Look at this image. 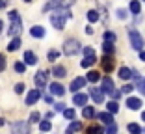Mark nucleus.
<instances>
[{
	"label": "nucleus",
	"mask_w": 145,
	"mask_h": 134,
	"mask_svg": "<svg viewBox=\"0 0 145 134\" xmlns=\"http://www.w3.org/2000/svg\"><path fill=\"white\" fill-rule=\"evenodd\" d=\"M88 99H89L88 93H74V97H72V104H76V106H82V108H84L86 104H88Z\"/></svg>",
	"instance_id": "9b49d317"
},
{
	"label": "nucleus",
	"mask_w": 145,
	"mask_h": 134,
	"mask_svg": "<svg viewBox=\"0 0 145 134\" xmlns=\"http://www.w3.org/2000/svg\"><path fill=\"white\" fill-rule=\"evenodd\" d=\"M39 99H41V90H30V91H28V95H26L24 103L28 104V106H32V104H35Z\"/></svg>",
	"instance_id": "6e6552de"
},
{
	"label": "nucleus",
	"mask_w": 145,
	"mask_h": 134,
	"mask_svg": "<svg viewBox=\"0 0 145 134\" xmlns=\"http://www.w3.org/2000/svg\"><path fill=\"white\" fill-rule=\"evenodd\" d=\"M8 17H9V21H21V15H19V11H17V9H11V11H9L8 13Z\"/></svg>",
	"instance_id": "c9c22d12"
},
{
	"label": "nucleus",
	"mask_w": 145,
	"mask_h": 134,
	"mask_svg": "<svg viewBox=\"0 0 145 134\" xmlns=\"http://www.w3.org/2000/svg\"><path fill=\"white\" fill-rule=\"evenodd\" d=\"M6 4H8V0H0V9L6 8Z\"/></svg>",
	"instance_id": "de8ad7c7"
},
{
	"label": "nucleus",
	"mask_w": 145,
	"mask_h": 134,
	"mask_svg": "<svg viewBox=\"0 0 145 134\" xmlns=\"http://www.w3.org/2000/svg\"><path fill=\"white\" fill-rule=\"evenodd\" d=\"M128 41H130V47H132L134 50H138V52L143 50V45H145L143 35H141L136 28H128Z\"/></svg>",
	"instance_id": "f03ea898"
},
{
	"label": "nucleus",
	"mask_w": 145,
	"mask_h": 134,
	"mask_svg": "<svg viewBox=\"0 0 145 134\" xmlns=\"http://www.w3.org/2000/svg\"><path fill=\"white\" fill-rule=\"evenodd\" d=\"M86 34H88V35H91V34H93V28H91V26H86Z\"/></svg>",
	"instance_id": "49530a36"
},
{
	"label": "nucleus",
	"mask_w": 145,
	"mask_h": 134,
	"mask_svg": "<svg viewBox=\"0 0 145 134\" xmlns=\"http://www.w3.org/2000/svg\"><path fill=\"white\" fill-rule=\"evenodd\" d=\"M82 130V123L80 121H71L67 127V130H65V134H76Z\"/></svg>",
	"instance_id": "f3484780"
},
{
	"label": "nucleus",
	"mask_w": 145,
	"mask_h": 134,
	"mask_svg": "<svg viewBox=\"0 0 145 134\" xmlns=\"http://www.w3.org/2000/svg\"><path fill=\"white\" fill-rule=\"evenodd\" d=\"M47 78H48V73L47 71H37L35 73V76H34V82H35V86H37V90H43V88L47 86Z\"/></svg>",
	"instance_id": "423d86ee"
},
{
	"label": "nucleus",
	"mask_w": 145,
	"mask_h": 134,
	"mask_svg": "<svg viewBox=\"0 0 145 134\" xmlns=\"http://www.w3.org/2000/svg\"><path fill=\"white\" fill-rule=\"evenodd\" d=\"M24 2H32V0H24Z\"/></svg>",
	"instance_id": "864d4df0"
},
{
	"label": "nucleus",
	"mask_w": 145,
	"mask_h": 134,
	"mask_svg": "<svg viewBox=\"0 0 145 134\" xmlns=\"http://www.w3.org/2000/svg\"><path fill=\"white\" fill-rule=\"evenodd\" d=\"M15 71H17V73H24L26 71V67H24V63H22V61H17V63H15Z\"/></svg>",
	"instance_id": "ea45409f"
},
{
	"label": "nucleus",
	"mask_w": 145,
	"mask_h": 134,
	"mask_svg": "<svg viewBox=\"0 0 145 134\" xmlns=\"http://www.w3.org/2000/svg\"><path fill=\"white\" fill-rule=\"evenodd\" d=\"M80 50H82V45H80L78 39H67L63 43V54L65 56H74Z\"/></svg>",
	"instance_id": "20e7f679"
},
{
	"label": "nucleus",
	"mask_w": 145,
	"mask_h": 134,
	"mask_svg": "<svg viewBox=\"0 0 145 134\" xmlns=\"http://www.w3.org/2000/svg\"><path fill=\"white\" fill-rule=\"evenodd\" d=\"M128 15H127V9H123V8H119L117 9V19H121V21H125Z\"/></svg>",
	"instance_id": "58836bf2"
},
{
	"label": "nucleus",
	"mask_w": 145,
	"mask_h": 134,
	"mask_svg": "<svg viewBox=\"0 0 145 134\" xmlns=\"http://www.w3.org/2000/svg\"><path fill=\"white\" fill-rule=\"evenodd\" d=\"M39 112H32L30 114V123H39Z\"/></svg>",
	"instance_id": "a19ab883"
},
{
	"label": "nucleus",
	"mask_w": 145,
	"mask_h": 134,
	"mask_svg": "<svg viewBox=\"0 0 145 134\" xmlns=\"http://www.w3.org/2000/svg\"><path fill=\"white\" fill-rule=\"evenodd\" d=\"M101 91H103L104 95H114V91H115V86H114V80H112L110 76H104L103 78V88H101Z\"/></svg>",
	"instance_id": "0eeeda50"
},
{
	"label": "nucleus",
	"mask_w": 145,
	"mask_h": 134,
	"mask_svg": "<svg viewBox=\"0 0 145 134\" xmlns=\"http://www.w3.org/2000/svg\"><path fill=\"white\" fill-rule=\"evenodd\" d=\"M143 2H145V0H143Z\"/></svg>",
	"instance_id": "5fc2aeb1"
},
{
	"label": "nucleus",
	"mask_w": 145,
	"mask_h": 134,
	"mask_svg": "<svg viewBox=\"0 0 145 134\" xmlns=\"http://www.w3.org/2000/svg\"><path fill=\"white\" fill-rule=\"evenodd\" d=\"M86 134H104V129L101 125H97V123H93V125H88Z\"/></svg>",
	"instance_id": "aec40b11"
},
{
	"label": "nucleus",
	"mask_w": 145,
	"mask_h": 134,
	"mask_svg": "<svg viewBox=\"0 0 145 134\" xmlns=\"http://www.w3.org/2000/svg\"><path fill=\"white\" fill-rule=\"evenodd\" d=\"M103 52L106 54V56H114V54H115V45L104 41V43H103Z\"/></svg>",
	"instance_id": "4be33fe9"
},
{
	"label": "nucleus",
	"mask_w": 145,
	"mask_h": 134,
	"mask_svg": "<svg viewBox=\"0 0 145 134\" xmlns=\"http://www.w3.org/2000/svg\"><path fill=\"white\" fill-rule=\"evenodd\" d=\"M19 48H21V39L19 37H11V41H9V45H8V50L15 52V50H19Z\"/></svg>",
	"instance_id": "b1692460"
},
{
	"label": "nucleus",
	"mask_w": 145,
	"mask_h": 134,
	"mask_svg": "<svg viewBox=\"0 0 145 134\" xmlns=\"http://www.w3.org/2000/svg\"><path fill=\"white\" fill-rule=\"evenodd\" d=\"M141 119H143V121H145V112H143V114H141Z\"/></svg>",
	"instance_id": "603ef678"
},
{
	"label": "nucleus",
	"mask_w": 145,
	"mask_h": 134,
	"mask_svg": "<svg viewBox=\"0 0 145 134\" xmlns=\"http://www.w3.org/2000/svg\"><path fill=\"white\" fill-rule=\"evenodd\" d=\"M2 30H4V22L0 21V34H2Z\"/></svg>",
	"instance_id": "8fccbe9b"
},
{
	"label": "nucleus",
	"mask_w": 145,
	"mask_h": 134,
	"mask_svg": "<svg viewBox=\"0 0 145 134\" xmlns=\"http://www.w3.org/2000/svg\"><path fill=\"white\" fill-rule=\"evenodd\" d=\"M11 134H32L28 121H15L11 125Z\"/></svg>",
	"instance_id": "39448f33"
},
{
	"label": "nucleus",
	"mask_w": 145,
	"mask_h": 134,
	"mask_svg": "<svg viewBox=\"0 0 145 134\" xmlns=\"http://www.w3.org/2000/svg\"><path fill=\"white\" fill-rule=\"evenodd\" d=\"M88 95H89V97H91V99H93L97 104H101V103H103V99H104V93L101 91V88H89Z\"/></svg>",
	"instance_id": "9d476101"
},
{
	"label": "nucleus",
	"mask_w": 145,
	"mask_h": 134,
	"mask_svg": "<svg viewBox=\"0 0 145 134\" xmlns=\"http://www.w3.org/2000/svg\"><path fill=\"white\" fill-rule=\"evenodd\" d=\"M86 80H88V82H99V80H101V73H99V71H88Z\"/></svg>",
	"instance_id": "bb28decb"
},
{
	"label": "nucleus",
	"mask_w": 145,
	"mask_h": 134,
	"mask_svg": "<svg viewBox=\"0 0 145 134\" xmlns=\"http://www.w3.org/2000/svg\"><path fill=\"white\" fill-rule=\"evenodd\" d=\"M86 82H88V80H86V78H82V76L74 78V80L71 82V91H78V90H82V88L86 86Z\"/></svg>",
	"instance_id": "dca6fc26"
},
{
	"label": "nucleus",
	"mask_w": 145,
	"mask_h": 134,
	"mask_svg": "<svg viewBox=\"0 0 145 134\" xmlns=\"http://www.w3.org/2000/svg\"><path fill=\"white\" fill-rule=\"evenodd\" d=\"M39 129H41V132H48V130L52 129V125H50V121H47V119H45V121L39 123Z\"/></svg>",
	"instance_id": "f704fd0d"
},
{
	"label": "nucleus",
	"mask_w": 145,
	"mask_h": 134,
	"mask_svg": "<svg viewBox=\"0 0 145 134\" xmlns=\"http://www.w3.org/2000/svg\"><path fill=\"white\" fill-rule=\"evenodd\" d=\"M101 63H103V69L106 71V73H112V71L115 69V60H114V56H106V54H104Z\"/></svg>",
	"instance_id": "1a4fd4ad"
},
{
	"label": "nucleus",
	"mask_w": 145,
	"mask_h": 134,
	"mask_svg": "<svg viewBox=\"0 0 145 134\" xmlns=\"http://www.w3.org/2000/svg\"><path fill=\"white\" fill-rule=\"evenodd\" d=\"M127 130L130 134H143V129H141L138 123H128V125H127Z\"/></svg>",
	"instance_id": "393cba45"
},
{
	"label": "nucleus",
	"mask_w": 145,
	"mask_h": 134,
	"mask_svg": "<svg viewBox=\"0 0 145 134\" xmlns=\"http://www.w3.org/2000/svg\"><path fill=\"white\" fill-rule=\"evenodd\" d=\"M106 108L110 114H117L119 112V104H117V101H110V103H106Z\"/></svg>",
	"instance_id": "c85d7f7f"
},
{
	"label": "nucleus",
	"mask_w": 145,
	"mask_h": 134,
	"mask_svg": "<svg viewBox=\"0 0 145 134\" xmlns=\"http://www.w3.org/2000/svg\"><path fill=\"white\" fill-rule=\"evenodd\" d=\"M4 69H6V56L0 52V73H2Z\"/></svg>",
	"instance_id": "37998d69"
},
{
	"label": "nucleus",
	"mask_w": 145,
	"mask_h": 134,
	"mask_svg": "<svg viewBox=\"0 0 145 134\" xmlns=\"http://www.w3.org/2000/svg\"><path fill=\"white\" fill-rule=\"evenodd\" d=\"M22 91H24V84H22V82L15 84V93H17V95H21Z\"/></svg>",
	"instance_id": "79ce46f5"
},
{
	"label": "nucleus",
	"mask_w": 145,
	"mask_h": 134,
	"mask_svg": "<svg viewBox=\"0 0 145 134\" xmlns=\"http://www.w3.org/2000/svg\"><path fill=\"white\" fill-rule=\"evenodd\" d=\"M21 30H22V22L21 21H13L11 26H9V30H8V34L11 35V37H17V35L21 34Z\"/></svg>",
	"instance_id": "f8f14e48"
},
{
	"label": "nucleus",
	"mask_w": 145,
	"mask_h": 134,
	"mask_svg": "<svg viewBox=\"0 0 145 134\" xmlns=\"http://www.w3.org/2000/svg\"><path fill=\"white\" fill-rule=\"evenodd\" d=\"M117 123H112V125L106 127V130H104V134H117Z\"/></svg>",
	"instance_id": "e433bc0d"
},
{
	"label": "nucleus",
	"mask_w": 145,
	"mask_h": 134,
	"mask_svg": "<svg viewBox=\"0 0 145 134\" xmlns=\"http://www.w3.org/2000/svg\"><path fill=\"white\" fill-rule=\"evenodd\" d=\"M127 106H128V110H140L141 108V99H138V97H128Z\"/></svg>",
	"instance_id": "4468645a"
},
{
	"label": "nucleus",
	"mask_w": 145,
	"mask_h": 134,
	"mask_svg": "<svg viewBox=\"0 0 145 134\" xmlns=\"http://www.w3.org/2000/svg\"><path fill=\"white\" fill-rule=\"evenodd\" d=\"M52 75L56 78H63V76H67V69H65L63 65H54L52 67Z\"/></svg>",
	"instance_id": "a211bd4d"
},
{
	"label": "nucleus",
	"mask_w": 145,
	"mask_h": 134,
	"mask_svg": "<svg viewBox=\"0 0 145 134\" xmlns=\"http://www.w3.org/2000/svg\"><path fill=\"white\" fill-rule=\"evenodd\" d=\"M48 90H50V93H52V95H56V97H61L65 93V88L61 86L60 82H52L50 86H48Z\"/></svg>",
	"instance_id": "ddd939ff"
},
{
	"label": "nucleus",
	"mask_w": 145,
	"mask_h": 134,
	"mask_svg": "<svg viewBox=\"0 0 145 134\" xmlns=\"http://www.w3.org/2000/svg\"><path fill=\"white\" fill-rule=\"evenodd\" d=\"M86 17H88V21H89V22H97V21H99V11L89 9V11L86 13Z\"/></svg>",
	"instance_id": "c756f323"
},
{
	"label": "nucleus",
	"mask_w": 145,
	"mask_h": 134,
	"mask_svg": "<svg viewBox=\"0 0 145 134\" xmlns=\"http://www.w3.org/2000/svg\"><path fill=\"white\" fill-rule=\"evenodd\" d=\"M119 78H121V80H128V78H132V69H128V67H121V69H119Z\"/></svg>",
	"instance_id": "a878e982"
},
{
	"label": "nucleus",
	"mask_w": 145,
	"mask_h": 134,
	"mask_svg": "<svg viewBox=\"0 0 145 134\" xmlns=\"http://www.w3.org/2000/svg\"><path fill=\"white\" fill-rule=\"evenodd\" d=\"M128 9H130V13H134V15H140V13H141V4H140V0H130V6H128Z\"/></svg>",
	"instance_id": "5701e85b"
},
{
	"label": "nucleus",
	"mask_w": 145,
	"mask_h": 134,
	"mask_svg": "<svg viewBox=\"0 0 145 134\" xmlns=\"http://www.w3.org/2000/svg\"><path fill=\"white\" fill-rule=\"evenodd\" d=\"M71 17L72 15H71L69 9H56L54 15H50V22H52V26H54L56 30H63L65 28V21L71 19Z\"/></svg>",
	"instance_id": "f257e3e1"
},
{
	"label": "nucleus",
	"mask_w": 145,
	"mask_h": 134,
	"mask_svg": "<svg viewBox=\"0 0 145 134\" xmlns=\"http://www.w3.org/2000/svg\"><path fill=\"white\" fill-rule=\"evenodd\" d=\"M95 61H97V58H95V56H93V58H84V60L80 61V65L84 67V69H88V67H91Z\"/></svg>",
	"instance_id": "7c9ffc66"
},
{
	"label": "nucleus",
	"mask_w": 145,
	"mask_h": 134,
	"mask_svg": "<svg viewBox=\"0 0 145 134\" xmlns=\"http://www.w3.org/2000/svg\"><path fill=\"white\" fill-rule=\"evenodd\" d=\"M115 39H117V35H115L114 32H104V41H108V43H115Z\"/></svg>",
	"instance_id": "72a5a7b5"
},
{
	"label": "nucleus",
	"mask_w": 145,
	"mask_h": 134,
	"mask_svg": "<svg viewBox=\"0 0 145 134\" xmlns=\"http://www.w3.org/2000/svg\"><path fill=\"white\" fill-rule=\"evenodd\" d=\"M132 90H134V86H132V84H125V86L121 88V91H123V93H130Z\"/></svg>",
	"instance_id": "c03bdc74"
},
{
	"label": "nucleus",
	"mask_w": 145,
	"mask_h": 134,
	"mask_svg": "<svg viewBox=\"0 0 145 134\" xmlns=\"http://www.w3.org/2000/svg\"><path fill=\"white\" fill-rule=\"evenodd\" d=\"M45 26H32L30 28V35L32 37H37V39H41V37H45Z\"/></svg>",
	"instance_id": "2eb2a0df"
},
{
	"label": "nucleus",
	"mask_w": 145,
	"mask_h": 134,
	"mask_svg": "<svg viewBox=\"0 0 145 134\" xmlns=\"http://www.w3.org/2000/svg\"><path fill=\"white\" fill-rule=\"evenodd\" d=\"M47 58H48V61H56L58 58H60V50H56V48H52V50H48Z\"/></svg>",
	"instance_id": "2f4dec72"
},
{
	"label": "nucleus",
	"mask_w": 145,
	"mask_h": 134,
	"mask_svg": "<svg viewBox=\"0 0 145 134\" xmlns=\"http://www.w3.org/2000/svg\"><path fill=\"white\" fill-rule=\"evenodd\" d=\"M76 0H48L47 4L43 6V11H56V9H67L69 6H72Z\"/></svg>",
	"instance_id": "7ed1b4c3"
},
{
	"label": "nucleus",
	"mask_w": 145,
	"mask_h": 134,
	"mask_svg": "<svg viewBox=\"0 0 145 134\" xmlns=\"http://www.w3.org/2000/svg\"><path fill=\"white\" fill-rule=\"evenodd\" d=\"M24 63L26 65H35L37 63V56H35L32 50H26L24 52Z\"/></svg>",
	"instance_id": "6ab92c4d"
},
{
	"label": "nucleus",
	"mask_w": 145,
	"mask_h": 134,
	"mask_svg": "<svg viewBox=\"0 0 145 134\" xmlns=\"http://www.w3.org/2000/svg\"><path fill=\"white\" fill-rule=\"evenodd\" d=\"M54 110H56V112H63V110H65V103H56Z\"/></svg>",
	"instance_id": "a18cd8bd"
},
{
	"label": "nucleus",
	"mask_w": 145,
	"mask_h": 134,
	"mask_svg": "<svg viewBox=\"0 0 145 134\" xmlns=\"http://www.w3.org/2000/svg\"><path fill=\"white\" fill-rule=\"evenodd\" d=\"M140 60H141V61H145V50H141V52H140Z\"/></svg>",
	"instance_id": "09e8293b"
},
{
	"label": "nucleus",
	"mask_w": 145,
	"mask_h": 134,
	"mask_svg": "<svg viewBox=\"0 0 145 134\" xmlns=\"http://www.w3.org/2000/svg\"><path fill=\"white\" fill-rule=\"evenodd\" d=\"M97 117H99V119H101V121H103L106 127L114 123V119H112V114H110V112H101V114H97Z\"/></svg>",
	"instance_id": "412c9836"
},
{
	"label": "nucleus",
	"mask_w": 145,
	"mask_h": 134,
	"mask_svg": "<svg viewBox=\"0 0 145 134\" xmlns=\"http://www.w3.org/2000/svg\"><path fill=\"white\" fill-rule=\"evenodd\" d=\"M63 117H65V119H69V121H72V119L76 117V114H74V110H72V108H65L63 110Z\"/></svg>",
	"instance_id": "473e14b6"
},
{
	"label": "nucleus",
	"mask_w": 145,
	"mask_h": 134,
	"mask_svg": "<svg viewBox=\"0 0 145 134\" xmlns=\"http://www.w3.org/2000/svg\"><path fill=\"white\" fill-rule=\"evenodd\" d=\"M4 123H6V121L2 119V117H0V127H4Z\"/></svg>",
	"instance_id": "3c124183"
},
{
	"label": "nucleus",
	"mask_w": 145,
	"mask_h": 134,
	"mask_svg": "<svg viewBox=\"0 0 145 134\" xmlns=\"http://www.w3.org/2000/svg\"><path fill=\"white\" fill-rule=\"evenodd\" d=\"M82 50H84V58H93L95 56V50L91 47H84Z\"/></svg>",
	"instance_id": "4c0bfd02"
},
{
	"label": "nucleus",
	"mask_w": 145,
	"mask_h": 134,
	"mask_svg": "<svg viewBox=\"0 0 145 134\" xmlns=\"http://www.w3.org/2000/svg\"><path fill=\"white\" fill-rule=\"evenodd\" d=\"M82 116H84L86 119H91V117H95L93 106H84V108H82Z\"/></svg>",
	"instance_id": "cd10ccee"
}]
</instances>
